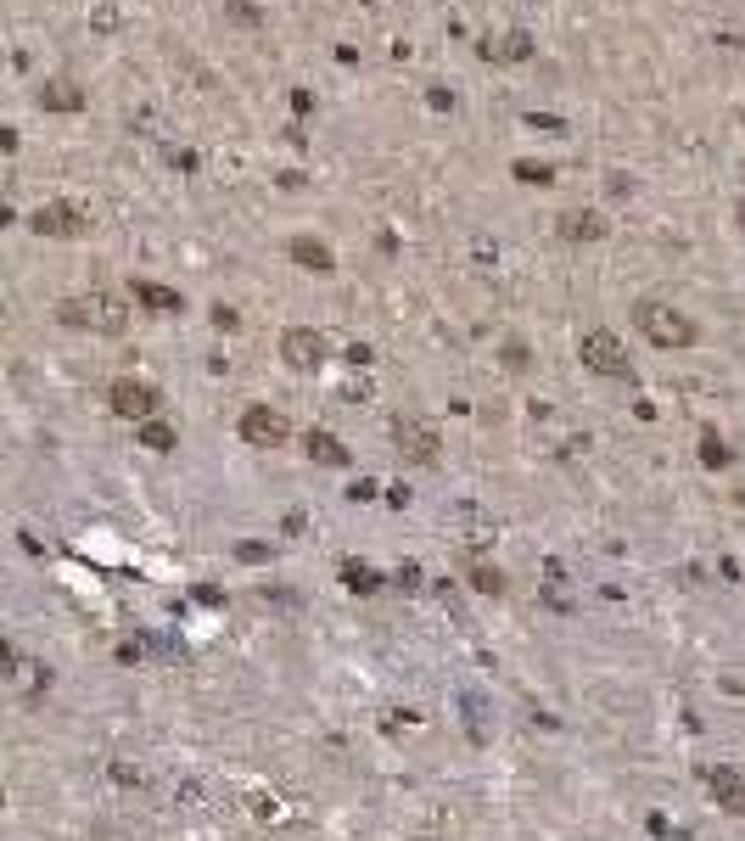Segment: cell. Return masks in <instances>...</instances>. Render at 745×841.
<instances>
[{"label": "cell", "instance_id": "30bf717a", "mask_svg": "<svg viewBox=\"0 0 745 841\" xmlns=\"http://www.w3.org/2000/svg\"><path fill=\"white\" fill-rule=\"evenodd\" d=\"M40 107L45 113H85V85L68 79V73H57V79L40 85Z\"/></svg>", "mask_w": 745, "mask_h": 841}, {"label": "cell", "instance_id": "5b68a950", "mask_svg": "<svg viewBox=\"0 0 745 841\" xmlns=\"http://www.w3.org/2000/svg\"><path fill=\"white\" fill-rule=\"evenodd\" d=\"M241 438H247V443H264V449H269V443H286V438H292V421H286L281 410H269V404H253V410L241 415Z\"/></svg>", "mask_w": 745, "mask_h": 841}, {"label": "cell", "instance_id": "ac0fdd59", "mask_svg": "<svg viewBox=\"0 0 745 841\" xmlns=\"http://www.w3.org/2000/svg\"><path fill=\"white\" fill-rule=\"evenodd\" d=\"M90 23H96V34H107V29H118V6H107V0H101L96 12H90Z\"/></svg>", "mask_w": 745, "mask_h": 841}, {"label": "cell", "instance_id": "7c38bea8", "mask_svg": "<svg viewBox=\"0 0 745 841\" xmlns=\"http://www.w3.org/2000/svg\"><path fill=\"white\" fill-rule=\"evenodd\" d=\"M398 438H404V455L409 460H432L437 455V443L426 438V427H421V421H409V415L398 421Z\"/></svg>", "mask_w": 745, "mask_h": 841}, {"label": "cell", "instance_id": "52a82bcc", "mask_svg": "<svg viewBox=\"0 0 745 841\" xmlns=\"http://www.w3.org/2000/svg\"><path fill=\"white\" fill-rule=\"evenodd\" d=\"M477 57L493 62V68H505V62H527V57H533V40H527L521 29H499V34H488V40H477Z\"/></svg>", "mask_w": 745, "mask_h": 841}, {"label": "cell", "instance_id": "7402d4cb", "mask_svg": "<svg viewBox=\"0 0 745 841\" xmlns=\"http://www.w3.org/2000/svg\"><path fill=\"white\" fill-rule=\"evenodd\" d=\"M426 101H432L437 113H449V107H454V90H432V96H426Z\"/></svg>", "mask_w": 745, "mask_h": 841}, {"label": "cell", "instance_id": "ba28073f", "mask_svg": "<svg viewBox=\"0 0 745 841\" xmlns=\"http://www.w3.org/2000/svg\"><path fill=\"white\" fill-rule=\"evenodd\" d=\"M281 354H286V365H297V371H314V365H325V337L309 331V326H292L281 337Z\"/></svg>", "mask_w": 745, "mask_h": 841}, {"label": "cell", "instance_id": "d6986e66", "mask_svg": "<svg viewBox=\"0 0 745 841\" xmlns=\"http://www.w3.org/2000/svg\"><path fill=\"white\" fill-rule=\"evenodd\" d=\"M521 124H533V129H544V135H561V118H555V113H527V118H521Z\"/></svg>", "mask_w": 745, "mask_h": 841}, {"label": "cell", "instance_id": "2e32d148", "mask_svg": "<svg viewBox=\"0 0 745 841\" xmlns=\"http://www.w3.org/2000/svg\"><path fill=\"white\" fill-rule=\"evenodd\" d=\"M225 17L236 23V29H264V12H258L253 0H230V6H225Z\"/></svg>", "mask_w": 745, "mask_h": 841}, {"label": "cell", "instance_id": "3957f363", "mask_svg": "<svg viewBox=\"0 0 745 841\" xmlns=\"http://www.w3.org/2000/svg\"><path fill=\"white\" fill-rule=\"evenodd\" d=\"M577 354H583V365H589L594 376H617V382H633V359H628V348H622L611 331H589Z\"/></svg>", "mask_w": 745, "mask_h": 841}, {"label": "cell", "instance_id": "9a60e30c", "mask_svg": "<svg viewBox=\"0 0 745 841\" xmlns=\"http://www.w3.org/2000/svg\"><path fill=\"white\" fill-rule=\"evenodd\" d=\"M292 258L303 264V270H331V253H325V242H314V236H297Z\"/></svg>", "mask_w": 745, "mask_h": 841}, {"label": "cell", "instance_id": "e0dca14e", "mask_svg": "<svg viewBox=\"0 0 745 841\" xmlns=\"http://www.w3.org/2000/svg\"><path fill=\"white\" fill-rule=\"evenodd\" d=\"M141 443H146V449H174V432L157 427V421H146V427H141Z\"/></svg>", "mask_w": 745, "mask_h": 841}, {"label": "cell", "instance_id": "8fae6325", "mask_svg": "<svg viewBox=\"0 0 745 841\" xmlns=\"http://www.w3.org/2000/svg\"><path fill=\"white\" fill-rule=\"evenodd\" d=\"M706 785L717 791V802H723V808H745V780H740V774H729V769H706Z\"/></svg>", "mask_w": 745, "mask_h": 841}, {"label": "cell", "instance_id": "277c9868", "mask_svg": "<svg viewBox=\"0 0 745 841\" xmlns=\"http://www.w3.org/2000/svg\"><path fill=\"white\" fill-rule=\"evenodd\" d=\"M107 404H113L118 415H129V421H152V410H157V387L141 382V376H118L113 393H107Z\"/></svg>", "mask_w": 745, "mask_h": 841}, {"label": "cell", "instance_id": "5bb4252c", "mask_svg": "<svg viewBox=\"0 0 745 841\" xmlns=\"http://www.w3.org/2000/svg\"><path fill=\"white\" fill-rule=\"evenodd\" d=\"M303 443H309V455L320 460V466H342V460H348V449H342V443L331 438V432H320V427H314Z\"/></svg>", "mask_w": 745, "mask_h": 841}, {"label": "cell", "instance_id": "8992f818", "mask_svg": "<svg viewBox=\"0 0 745 841\" xmlns=\"http://www.w3.org/2000/svg\"><path fill=\"white\" fill-rule=\"evenodd\" d=\"M29 225L40 230V236H79L90 219H85V208H73V202H45V208L29 214Z\"/></svg>", "mask_w": 745, "mask_h": 841}, {"label": "cell", "instance_id": "9c48e42d", "mask_svg": "<svg viewBox=\"0 0 745 841\" xmlns=\"http://www.w3.org/2000/svg\"><path fill=\"white\" fill-rule=\"evenodd\" d=\"M555 230H561V242H605V236H611V219L594 214V208H572V214L555 219Z\"/></svg>", "mask_w": 745, "mask_h": 841}, {"label": "cell", "instance_id": "4fadbf2b", "mask_svg": "<svg viewBox=\"0 0 745 841\" xmlns=\"http://www.w3.org/2000/svg\"><path fill=\"white\" fill-rule=\"evenodd\" d=\"M129 292L146 303V309H180V292L174 286H157V281H129Z\"/></svg>", "mask_w": 745, "mask_h": 841}, {"label": "cell", "instance_id": "44dd1931", "mask_svg": "<svg viewBox=\"0 0 745 841\" xmlns=\"http://www.w3.org/2000/svg\"><path fill=\"white\" fill-rule=\"evenodd\" d=\"M309 107H314V96H309V90H292V113L303 118V113H309Z\"/></svg>", "mask_w": 745, "mask_h": 841}, {"label": "cell", "instance_id": "ffe728a7", "mask_svg": "<svg viewBox=\"0 0 745 841\" xmlns=\"http://www.w3.org/2000/svg\"><path fill=\"white\" fill-rule=\"evenodd\" d=\"M516 174H521V180H533V186H544V180H549L544 163H516Z\"/></svg>", "mask_w": 745, "mask_h": 841}, {"label": "cell", "instance_id": "6da1fadb", "mask_svg": "<svg viewBox=\"0 0 745 841\" xmlns=\"http://www.w3.org/2000/svg\"><path fill=\"white\" fill-rule=\"evenodd\" d=\"M57 320H62V326H73V331L118 337V331H124V320H129V309L113 298V292H85V298H68V303H62Z\"/></svg>", "mask_w": 745, "mask_h": 841}, {"label": "cell", "instance_id": "7a4b0ae2", "mask_svg": "<svg viewBox=\"0 0 745 841\" xmlns=\"http://www.w3.org/2000/svg\"><path fill=\"white\" fill-rule=\"evenodd\" d=\"M633 320H639V331H645L656 348H689L695 343V320H689L684 309H673V303H633Z\"/></svg>", "mask_w": 745, "mask_h": 841}]
</instances>
